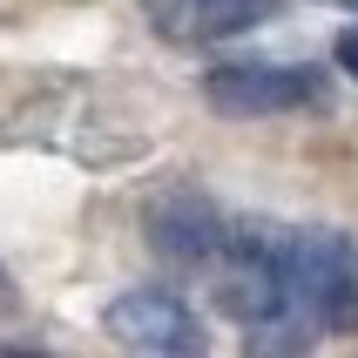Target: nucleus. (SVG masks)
<instances>
[{
	"label": "nucleus",
	"mask_w": 358,
	"mask_h": 358,
	"mask_svg": "<svg viewBox=\"0 0 358 358\" xmlns=\"http://www.w3.org/2000/svg\"><path fill=\"white\" fill-rule=\"evenodd\" d=\"M291 291L324 331H358V257L338 230H291Z\"/></svg>",
	"instance_id": "obj_1"
},
{
	"label": "nucleus",
	"mask_w": 358,
	"mask_h": 358,
	"mask_svg": "<svg viewBox=\"0 0 358 358\" xmlns=\"http://www.w3.org/2000/svg\"><path fill=\"white\" fill-rule=\"evenodd\" d=\"M101 331L129 352H156V358H182V352H203V324L196 311L176 298V291H162V284H136V291H122V298L101 304Z\"/></svg>",
	"instance_id": "obj_2"
},
{
	"label": "nucleus",
	"mask_w": 358,
	"mask_h": 358,
	"mask_svg": "<svg viewBox=\"0 0 358 358\" xmlns=\"http://www.w3.org/2000/svg\"><path fill=\"white\" fill-rule=\"evenodd\" d=\"M318 88H324L318 68H271V61H237V68L203 75V95L223 115H284V108L318 101Z\"/></svg>",
	"instance_id": "obj_3"
},
{
	"label": "nucleus",
	"mask_w": 358,
	"mask_h": 358,
	"mask_svg": "<svg viewBox=\"0 0 358 358\" xmlns=\"http://www.w3.org/2000/svg\"><path fill=\"white\" fill-rule=\"evenodd\" d=\"M142 230H149V243H156L169 264H210L223 250V237H230L223 217L196 196V189H169V196H156L149 217H142Z\"/></svg>",
	"instance_id": "obj_4"
},
{
	"label": "nucleus",
	"mask_w": 358,
	"mask_h": 358,
	"mask_svg": "<svg viewBox=\"0 0 358 358\" xmlns=\"http://www.w3.org/2000/svg\"><path fill=\"white\" fill-rule=\"evenodd\" d=\"M284 0H156V27L176 41H230L278 14Z\"/></svg>",
	"instance_id": "obj_5"
},
{
	"label": "nucleus",
	"mask_w": 358,
	"mask_h": 358,
	"mask_svg": "<svg viewBox=\"0 0 358 358\" xmlns=\"http://www.w3.org/2000/svg\"><path fill=\"white\" fill-rule=\"evenodd\" d=\"M338 68L358 81V27H345V34H338Z\"/></svg>",
	"instance_id": "obj_6"
},
{
	"label": "nucleus",
	"mask_w": 358,
	"mask_h": 358,
	"mask_svg": "<svg viewBox=\"0 0 358 358\" xmlns=\"http://www.w3.org/2000/svg\"><path fill=\"white\" fill-rule=\"evenodd\" d=\"M7 311H14V278L0 271V318H7Z\"/></svg>",
	"instance_id": "obj_7"
},
{
	"label": "nucleus",
	"mask_w": 358,
	"mask_h": 358,
	"mask_svg": "<svg viewBox=\"0 0 358 358\" xmlns=\"http://www.w3.org/2000/svg\"><path fill=\"white\" fill-rule=\"evenodd\" d=\"M345 7H358V0H345Z\"/></svg>",
	"instance_id": "obj_8"
}]
</instances>
